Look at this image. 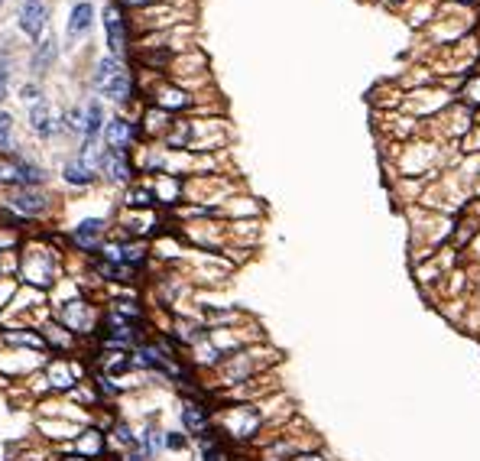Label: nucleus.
Instances as JSON below:
<instances>
[{
    "instance_id": "f257e3e1",
    "label": "nucleus",
    "mask_w": 480,
    "mask_h": 461,
    "mask_svg": "<svg viewBox=\"0 0 480 461\" xmlns=\"http://www.w3.org/2000/svg\"><path fill=\"white\" fill-rule=\"evenodd\" d=\"M95 88H97V91H101L104 97L117 101V104H127L130 97H133V78H130L127 65L117 62V59H104V62L97 65V72H95Z\"/></svg>"
},
{
    "instance_id": "f03ea898",
    "label": "nucleus",
    "mask_w": 480,
    "mask_h": 461,
    "mask_svg": "<svg viewBox=\"0 0 480 461\" xmlns=\"http://www.w3.org/2000/svg\"><path fill=\"white\" fill-rule=\"evenodd\" d=\"M55 276H59V260L49 247H30L23 254V279L32 283V286H52Z\"/></svg>"
},
{
    "instance_id": "7ed1b4c3",
    "label": "nucleus",
    "mask_w": 480,
    "mask_h": 461,
    "mask_svg": "<svg viewBox=\"0 0 480 461\" xmlns=\"http://www.w3.org/2000/svg\"><path fill=\"white\" fill-rule=\"evenodd\" d=\"M218 426H221V435L234 442H247L260 432V413L253 406H231L218 416Z\"/></svg>"
},
{
    "instance_id": "20e7f679",
    "label": "nucleus",
    "mask_w": 480,
    "mask_h": 461,
    "mask_svg": "<svg viewBox=\"0 0 480 461\" xmlns=\"http://www.w3.org/2000/svg\"><path fill=\"white\" fill-rule=\"evenodd\" d=\"M7 208L20 221H30V218H39L49 211V198H46L39 189H30V185H17L10 195H7Z\"/></svg>"
},
{
    "instance_id": "39448f33",
    "label": "nucleus",
    "mask_w": 480,
    "mask_h": 461,
    "mask_svg": "<svg viewBox=\"0 0 480 461\" xmlns=\"http://www.w3.org/2000/svg\"><path fill=\"white\" fill-rule=\"evenodd\" d=\"M97 169L104 172L111 182H130L133 179V162H130L127 150H111V147H104L101 156H97Z\"/></svg>"
},
{
    "instance_id": "423d86ee",
    "label": "nucleus",
    "mask_w": 480,
    "mask_h": 461,
    "mask_svg": "<svg viewBox=\"0 0 480 461\" xmlns=\"http://www.w3.org/2000/svg\"><path fill=\"white\" fill-rule=\"evenodd\" d=\"M104 231H107L104 221L88 218V221H81V225L72 231V241H75L78 250H85V254H97V250L104 247Z\"/></svg>"
},
{
    "instance_id": "0eeeda50",
    "label": "nucleus",
    "mask_w": 480,
    "mask_h": 461,
    "mask_svg": "<svg viewBox=\"0 0 480 461\" xmlns=\"http://www.w3.org/2000/svg\"><path fill=\"white\" fill-rule=\"evenodd\" d=\"M140 137V124L137 120H124V117H117V120H111L104 127V143L111 147V150H127L130 153V143Z\"/></svg>"
},
{
    "instance_id": "6e6552de",
    "label": "nucleus",
    "mask_w": 480,
    "mask_h": 461,
    "mask_svg": "<svg viewBox=\"0 0 480 461\" xmlns=\"http://www.w3.org/2000/svg\"><path fill=\"white\" fill-rule=\"evenodd\" d=\"M104 449H107V435L101 429H81L75 435V442H72V451L85 461H97L104 455Z\"/></svg>"
},
{
    "instance_id": "1a4fd4ad",
    "label": "nucleus",
    "mask_w": 480,
    "mask_h": 461,
    "mask_svg": "<svg viewBox=\"0 0 480 461\" xmlns=\"http://www.w3.org/2000/svg\"><path fill=\"white\" fill-rule=\"evenodd\" d=\"M179 419H182V429L189 432V435H202V432H208V422H211V413H208V406H202V403H195V399H185L179 409Z\"/></svg>"
},
{
    "instance_id": "9d476101",
    "label": "nucleus",
    "mask_w": 480,
    "mask_h": 461,
    "mask_svg": "<svg viewBox=\"0 0 480 461\" xmlns=\"http://www.w3.org/2000/svg\"><path fill=\"white\" fill-rule=\"evenodd\" d=\"M46 13H49V10H46L43 0H26V3H23V10H20V30L26 32L30 39H39V32L46 30V20H49Z\"/></svg>"
},
{
    "instance_id": "9b49d317",
    "label": "nucleus",
    "mask_w": 480,
    "mask_h": 461,
    "mask_svg": "<svg viewBox=\"0 0 480 461\" xmlns=\"http://www.w3.org/2000/svg\"><path fill=\"white\" fill-rule=\"evenodd\" d=\"M104 26H107V43H111V53L120 55L124 46H127V30H124V17L114 3H107L104 10Z\"/></svg>"
},
{
    "instance_id": "f8f14e48",
    "label": "nucleus",
    "mask_w": 480,
    "mask_h": 461,
    "mask_svg": "<svg viewBox=\"0 0 480 461\" xmlns=\"http://www.w3.org/2000/svg\"><path fill=\"white\" fill-rule=\"evenodd\" d=\"M62 179H65L68 185H81V189H85V185H91V182L97 179V169H95V166H88V162L78 156V160H68V162H65Z\"/></svg>"
},
{
    "instance_id": "ddd939ff",
    "label": "nucleus",
    "mask_w": 480,
    "mask_h": 461,
    "mask_svg": "<svg viewBox=\"0 0 480 461\" xmlns=\"http://www.w3.org/2000/svg\"><path fill=\"white\" fill-rule=\"evenodd\" d=\"M0 341L3 344H20V348H32V351H43L46 341L39 332H30V328H3L0 332Z\"/></svg>"
},
{
    "instance_id": "4468645a",
    "label": "nucleus",
    "mask_w": 480,
    "mask_h": 461,
    "mask_svg": "<svg viewBox=\"0 0 480 461\" xmlns=\"http://www.w3.org/2000/svg\"><path fill=\"white\" fill-rule=\"evenodd\" d=\"M75 380H78L75 364H68V361H52L49 364V386L52 390H72Z\"/></svg>"
},
{
    "instance_id": "2eb2a0df",
    "label": "nucleus",
    "mask_w": 480,
    "mask_h": 461,
    "mask_svg": "<svg viewBox=\"0 0 480 461\" xmlns=\"http://www.w3.org/2000/svg\"><path fill=\"white\" fill-rule=\"evenodd\" d=\"M30 127L36 130V137H43V140H49L55 133V120H52V108L49 104H32V111H30Z\"/></svg>"
},
{
    "instance_id": "dca6fc26",
    "label": "nucleus",
    "mask_w": 480,
    "mask_h": 461,
    "mask_svg": "<svg viewBox=\"0 0 480 461\" xmlns=\"http://www.w3.org/2000/svg\"><path fill=\"white\" fill-rule=\"evenodd\" d=\"M85 143H97V137L104 133V108L97 104V101H91L85 111Z\"/></svg>"
},
{
    "instance_id": "f3484780",
    "label": "nucleus",
    "mask_w": 480,
    "mask_h": 461,
    "mask_svg": "<svg viewBox=\"0 0 480 461\" xmlns=\"http://www.w3.org/2000/svg\"><path fill=\"white\" fill-rule=\"evenodd\" d=\"M166 432L156 429V426H146L143 435H140V451H143V458H156L162 449H166Z\"/></svg>"
},
{
    "instance_id": "a211bd4d",
    "label": "nucleus",
    "mask_w": 480,
    "mask_h": 461,
    "mask_svg": "<svg viewBox=\"0 0 480 461\" xmlns=\"http://www.w3.org/2000/svg\"><path fill=\"white\" fill-rule=\"evenodd\" d=\"M198 455L202 461H227L224 458V449H221V439H218V432H202L198 435Z\"/></svg>"
},
{
    "instance_id": "6ab92c4d",
    "label": "nucleus",
    "mask_w": 480,
    "mask_h": 461,
    "mask_svg": "<svg viewBox=\"0 0 480 461\" xmlns=\"http://www.w3.org/2000/svg\"><path fill=\"white\" fill-rule=\"evenodd\" d=\"M91 20H95V7H91L88 0H81L75 10H72V20H68V36H81V32H88Z\"/></svg>"
},
{
    "instance_id": "aec40b11",
    "label": "nucleus",
    "mask_w": 480,
    "mask_h": 461,
    "mask_svg": "<svg viewBox=\"0 0 480 461\" xmlns=\"http://www.w3.org/2000/svg\"><path fill=\"white\" fill-rule=\"evenodd\" d=\"M127 205H130V208H153V205H156V192L143 189V185H130Z\"/></svg>"
},
{
    "instance_id": "412c9836",
    "label": "nucleus",
    "mask_w": 480,
    "mask_h": 461,
    "mask_svg": "<svg viewBox=\"0 0 480 461\" xmlns=\"http://www.w3.org/2000/svg\"><path fill=\"white\" fill-rule=\"evenodd\" d=\"M156 101H160V108H189L192 104V97L185 95V91H175V88H169V91H162V95H156Z\"/></svg>"
},
{
    "instance_id": "4be33fe9",
    "label": "nucleus",
    "mask_w": 480,
    "mask_h": 461,
    "mask_svg": "<svg viewBox=\"0 0 480 461\" xmlns=\"http://www.w3.org/2000/svg\"><path fill=\"white\" fill-rule=\"evenodd\" d=\"M55 59V39H46L39 49H36V55H32V68H36V75H43L46 65Z\"/></svg>"
},
{
    "instance_id": "5701e85b",
    "label": "nucleus",
    "mask_w": 480,
    "mask_h": 461,
    "mask_svg": "<svg viewBox=\"0 0 480 461\" xmlns=\"http://www.w3.org/2000/svg\"><path fill=\"white\" fill-rule=\"evenodd\" d=\"M13 150V117L7 111H0V153Z\"/></svg>"
},
{
    "instance_id": "b1692460",
    "label": "nucleus",
    "mask_w": 480,
    "mask_h": 461,
    "mask_svg": "<svg viewBox=\"0 0 480 461\" xmlns=\"http://www.w3.org/2000/svg\"><path fill=\"white\" fill-rule=\"evenodd\" d=\"M166 449H172V451H179V449H185V435L182 432H166Z\"/></svg>"
},
{
    "instance_id": "393cba45",
    "label": "nucleus",
    "mask_w": 480,
    "mask_h": 461,
    "mask_svg": "<svg viewBox=\"0 0 480 461\" xmlns=\"http://www.w3.org/2000/svg\"><path fill=\"white\" fill-rule=\"evenodd\" d=\"M20 97H23V101H32V104H39V88H36V85H23Z\"/></svg>"
},
{
    "instance_id": "a878e982",
    "label": "nucleus",
    "mask_w": 480,
    "mask_h": 461,
    "mask_svg": "<svg viewBox=\"0 0 480 461\" xmlns=\"http://www.w3.org/2000/svg\"><path fill=\"white\" fill-rule=\"evenodd\" d=\"M7 78H10V68H7V62H0V101L7 97Z\"/></svg>"
},
{
    "instance_id": "bb28decb",
    "label": "nucleus",
    "mask_w": 480,
    "mask_h": 461,
    "mask_svg": "<svg viewBox=\"0 0 480 461\" xmlns=\"http://www.w3.org/2000/svg\"><path fill=\"white\" fill-rule=\"evenodd\" d=\"M286 461H325V458H321V455H311V451H309V455H292V458H286Z\"/></svg>"
},
{
    "instance_id": "cd10ccee",
    "label": "nucleus",
    "mask_w": 480,
    "mask_h": 461,
    "mask_svg": "<svg viewBox=\"0 0 480 461\" xmlns=\"http://www.w3.org/2000/svg\"><path fill=\"white\" fill-rule=\"evenodd\" d=\"M0 3H3V0H0Z\"/></svg>"
}]
</instances>
